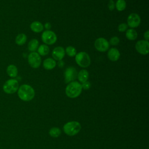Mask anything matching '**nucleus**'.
<instances>
[{
	"label": "nucleus",
	"mask_w": 149,
	"mask_h": 149,
	"mask_svg": "<svg viewBox=\"0 0 149 149\" xmlns=\"http://www.w3.org/2000/svg\"><path fill=\"white\" fill-rule=\"evenodd\" d=\"M77 79L81 83H84L87 81L88 78V72L86 69L81 70L77 74Z\"/></svg>",
	"instance_id": "obj_17"
},
{
	"label": "nucleus",
	"mask_w": 149,
	"mask_h": 149,
	"mask_svg": "<svg viewBox=\"0 0 149 149\" xmlns=\"http://www.w3.org/2000/svg\"><path fill=\"white\" fill-rule=\"evenodd\" d=\"M136 51L141 55H147L149 52V42L146 40H139L136 45Z\"/></svg>",
	"instance_id": "obj_9"
},
{
	"label": "nucleus",
	"mask_w": 149,
	"mask_h": 149,
	"mask_svg": "<svg viewBox=\"0 0 149 149\" xmlns=\"http://www.w3.org/2000/svg\"><path fill=\"white\" fill-rule=\"evenodd\" d=\"M94 46L96 49L100 52H105L109 47V42L104 38L100 37L95 41Z\"/></svg>",
	"instance_id": "obj_8"
},
{
	"label": "nucleus",
	"mask_w": 149,
	"mask_h": 149,
	"mask_svg": "<svg viewBox=\"0 0 149 149\" xmlns=\"http://www.w3.org/2000/svg\"><path fill=\"white\" fill-rule=\"evenodd\" d=\"M109 1H112V0H109Z\"/></svg>",
	"instance_id": "obj_32"
},
{
	"label": "nucleus",
	"mask_w": 149,
	"mask_h": 149,
	"mask_svg": "<svg viewBox=\"0 0 149 149\" xmlns=\"http://www.w3.org/2000/svg\"><path fill=\"white\" fill-rule=\"evenodd\" d=\"M41 39L45 44L48 45H52L56 42L57 37L54 31L51 30H45L42 33Z\"/></svg>",
	"instance_id": "obj_6"
},
{
	"label": "nucleus",
	"mask_w": 149,
	"mask_h": 149,
	"mask_svg": "<svg viewBox=\"0 0 149 149\" xmlns=\"http://www.w3.org/2000/svg\"><path fill=\"white\" fill-rule=\"evenodd\" d=\"M38 54L42 56H45L47 55L49 52V47L45 44H42L40 45L37 48Z\"/></svg>",
	"instance_id": "obj_21"
},
{
	"label": "nucleus",
	"mask_w": 149,
	"mask_h": 149,
	"mask_svg": "<svg viewBox=\"0 0 149 149\" xmlns=\"http://www.w3.org/2000/svg\"><path fill=\"white\" fill-rule=\"evenodd\" d=\"M81 84L78 81H73L70 82L66 87L65 93L66 95L71 98L77 97L82 91Z\"/></svg>",
	"instance_id": "obj_2"
},
{
	"label": "nucleus",
	"mask_w": 149,
	"mask_h": 149,
	"mask_svg": "<svg viewBox=\"0 0 149 149\" xmlns=\"http://www.w3.org/2000/svg\"><path fill=\"white\" fill-rule=\"evenodd\" d=\"M81 129V125L77 121H71L63 126V132L68 136H73L77 134Z\"/></svg>",
	"instance_id": "obj_3"
},
{
	"label": "nucleus",
	"mask_w": 149,
	"mask_h": 149,
	"mask_svg": "<svg viewBox=\"0 0 149 149\" xmlns=\"http://www.w3.org/2000/svg\"><path fill=\"white\" fill-rule=\"evenodd\" d=\"M61 133V131L60 129L56 127L51 128L49 131V135L53 137H58V136H59Z\"/></svg>",
	"instance_id": "obj_23"
},
{
	"label": "nucleus",
	"mask_w": 149,
	"mask_h": 149,
	"mask_svg": "<svg viewBox=\"0 0 149 149\" xmlns=\"http://www.w3.org/2000/svg\"><path fill=\"white\" fill-rule=\"evenodd\" d=\"M144 38L146 39V41H148V38H149V31L148 30H147L144 34Z\"/></svg>",
	"instance_id": "obj_29"
},
{
	"label": "nucleus",
	"mask_w": 149,
	"mask_h": 149,
	"mask_svg": "<svg viewBox=\"0 0 149 149\" xmlns=\"http://www.w3.org/2000/svg\"><path fill=\"white\" fill-rule=\"evenodd\" d=\"M81 87H82V88L84 89V90H88L91 87V84L89 81H86L84 83H82L81 84Z\"/></svg>",
	"instance_id": "obj_27"
},
{
	"label": "nucleus",
	"mask_w": 149,
	"mask_h": 149,
	"mask_svg": "<svg viewBox=\"0 0 149 149\" xmlns=\"http://www.w3.org/2000/svg\"><path fill=\"white\" fill-rule=\"evenodd\" d=\"M56 61L50 58L45 59L43 62V66L47 70L53 69L56 66Z\"/></svg>",
	"instance_id": "obj_14"
},
{
	"label": "nucleus",
	"mask_w": 149,
	"mask_h": 149,
	"mask_svg": "<svg viewBox=\"0 0 149 149\" xmlns=\"http://www.w3.org/2000/svg\"><path fill=\"white\" fill-rule=\"evenodd\" d=\"M108 9H109V10H113L115 7L114 2L113 1H109V3L108 4Z\"/></svg>",
	"instance_id": "obj_28"
},
{
	"label": "nucleus",
	"mask_w": 149,
	"mask_h": 149,
	"mask_svg": "<svg viewBox=\"0 0 149 149\" xmlns=\"http://www.w3.org/2000/svg\"><path fill=\"white\" fill-rule=\"evenodd\" d=\"M119 38L116 36H114L110 39L109 44L112 45H117L119 43Z\"/></svg>",
	"instance_id": "obj_25"
},
{
	"label": "nucleus",
	"mask_w": 149,
	"mask_h": 149,
	"mask_svg": "<svg viewBox=\"0 0 149 149\" xmlns=\"http://www.w3.org/2000/svg\"><path fill=\"white\" fill-rule=\"evenodd\" d=\"M31 30L35 33L41 32L44 29V26L42 24L38 21H34L32 22L30 26Z\"/></svg>",
	"instance_id": "obj_15"
},
{
	"label": "nucleus",
	"mask_w": 149,
	"mask_h": 149,
	"mask_svg": "<svg viewBox=\"0 0 149 149\" xmlns=\"http://www.w3.org/2000/svg\"><path fill=\"white\" fill-rule=\"evenodd\" d=\"M107 56L109 60L112 61H116L120 57V52L116 48H111L108 50Z\"/></svg>",
	"instance_id": "obj_13"
},
{
	"label": "nucleus",
	"mask_w": 149,
	"mask_h": 149,
	"mask_svg": "<svg viewBox=\"0 0 149 149\" xmlns=\"http://www.w3.org/2000/svg\"><path fill=\"white\" fill-rule=\"evenodd\" d=\"M28 62L33 68H38L41 63L40 55L36 52H31L28 56Z\"/></svg>",
	"instance_id": "obj_7"
},
{
	"label": "nucleus",
	"mask_w": 149,
	"mask_h": 149,
	"mask_svg": "<svg viewBox=\"0 0 149 149\" xmlns=\"http://www.w3.org/2000/svg\"><path fill=\"white\" fill-rule=\"evenodd\" d=\"M126 6V1L125 0H118L115 3V7L118 11H123Z\"/></svg>",
	"instance_id": "obj_22"
},
{
	"label": "nucleus",
	"mask_w": 149,
	"mask_h": 149,
	"mask_svg": "<svg viewBox=\"0 0 149 149\" xmlns=\"http://www.w3.org/2000/svg\"><path fill=\"white\" fill-rule=\"evenodd\" d=\"M77 76V72L74 67L70 66L67 68L64 72L65 82L68 83L70 81H73L76 78Z\"/></svg>",
	"instance_id": "obj_10"
},
{
	"label": "nucleus",
	"mask_w": 149,
	"mask_h": 149,
	"mask_svg": "<svg viewBox=\"0 0 149 149\" xmlns=\"http://www.w3.org/2000/svg\"><path fill=\"white\" fill-rule=\"evenodd\" d=\"M44 27L47 30H49V29H51V24H50V23L48 22V23H46L44 25Z\"/></svg>",
	"instance_id": "obj_30"
},
{
	"label": "nucleus",
	"mask_w": 149,
	"mask_h": 149,
	"mask_svg": "<svg viewBox=\"0 0 149 149\" xmlns=\"http://www.w3.org/2000/svg\"><path fill=\"white\" fill-rule=\"evenodd\" d=\"M75 61L77 64L81 68L88 67L91 63L90 58L88 54L86 52H80L76 54Z\"/></svg>",
	"instance_id": "obj_5"
},
{
	"label": "nucleus",
	"mask_w": 149,
	"mask_h": 149,
	"mask_svg": "<svg viewBox=\"0 0 149 149\" xmlns=\"http://www.w3.org/2000/svg\"><path fill=\"white\" fill-rule=\"evenodd\" d=\"M27 41V36L24 33L19 34L15 38V42L18 45H23Z\"/></svg>",
	"instance_id": "obj_18"
},
{
	"label": "nucleus",
	"mask_w": 149,
	"mask_h": 149,
	"mask_svg": "<svg viewBox=\"0 0 149 149\" xmlns=\"http://www.w3.org/2000/svg\"><path fill=\"white\" fill-rule=\"evenodd\" d=\"M19 88V82L15 79H10L6 80L2 86L3 91L8 94L16 93Z\"/></svg>",
	"instance_id": "obj_4"
},
{
	"label": "nucleus",
	"mask_w": 149,
	"mask_h": 149,
	"mask_svg": "<svg viewBox=\"0 0 149 149\" xmlns=\"http://www.w3.org/2000/svg\"><path fill=\"white\" fill-rule=\"evenodd\" d=\"M65 55V49L62 47H55L52 52V56L54 60L61 61L64 58Z\"/></svg>",
	"instance_id": "obj_12"
},
{
	"label": "nucleus",
	"mask_w": 149,
	"mask_h": 149,
	"mask_svg": "<svg viewBox=\"0 0 149 149\" xmlns=\"http://www.w3.org/2000/svg\"><path fill=\"white\" fill-rule=\"evenodd\" d=\"M58 65L59 66V67L60 68H62L64 65V63H63V61L62 60H61V61H58Z\"/></svg>",
	"instance_id": "obj_31"
},
{
	"label": "nucleus",
	"mask_w": 149,
	"mask_h": 149,
	"mask_svg": "<svg viewBox=\"0 0 149 149\" xmlns=\"http://www.w3.org/2000/svg\"><path fill=\"white\" fill-rule=\"evenodd\" d=\"M118 30L119 32H124L127 29V25L126 23H121L118 26Z\"/></svg>",
	"instance_id": "obj_26"
},
{
	"label": "nucleus",
	"mask_w": 149,
	"mask_h": 149,
	"mask_svg": "<svg viewBox=\"0 0 149 149\" xmlns=\"http://www.w3.org/2000/svg\"><path fill=\"white\" fill-rule=\"evenodd\" d=\"M17 95L19 98L24 101H29L33 99L35 91L33 88L29 84H22L17 90Z\"/></svg>",
	"instance_id": "obj_1"
},
{
	"label": "nucleus",
	"mask_w": 149,
	"mask_h": 149,
	"mask_svg": "<svg viewBox=\"0 0 149 149\" xmlns=\"http://www.w3.org/2000/svg\"><path fill=\"white\" fill-rule=\"evenodd\" d=\"M141 19L139 15L135 13H132L130 14L127 19V26H129L131 28L137 27L140 24Z\"/></svg>",
	"instance_id": "obj_11"
},
{
	"label": "nucleus",
	"mask_w": 149,
	"mask_h": 149,
	"mask_svg": "<svg viewBox=\"0 0 149 149\" xmlns=\"http://www.w3.org/2000/svg\"><path fill=\"white\" fill-rule=\"evenodd\" d=\"M6 73L9 77L14 78L17 76V68L14 65H9L6 68Z\"/></svg>",
	"instance_id": "obj_16"
},
{
	"label": "nucleus",
	"mask_w": 149,
	"mask_h": 149,
	"mask_svg": "<svg viewBox=\"0 0 149 149\" xmlns=\"http://www.w3.org/2000/svg\"><path fill=\"white\" fill-rule=\"evenodd\" d=\"M28 49L31 52H35L38 47V41L36 39H33L28 44Z\"/></svg>",
	"instance_id": "obj_20"
},
{
	"label": "nucleus",
	"mask_w": 149,
	"mask_h": 149,
	"mask_svg": "<svg viewBox=\"0 0 149 149\" xmlns=\"http://www.w3.org/2000/svg\"><path fill=\"white\" fill-rule=\"evenodd\" d=\"M65 51L66 54L69 56H70V57L74 56L76 55V54H77L75 48L72 46H68V47H66V48Z\"/></svg>",
	"instance_id": "obj_24"
},
{
	"label": "nucleus",
	"mask_w": 149,
	"mask_h": 149,
	"mask_svg": "<svg viewBox=\"0 0 149 149\" xmlns=\"http://www.w3.org/2000/svg\"><path fill=\"white\" fill-rule=\"evenodd\" d=\"M126 37L131 41L136 40L137 37V33L136 31L133 29H130L126 31Z\"/></svg>",
	"instance_id": "obj_19"
}]
</instances>
